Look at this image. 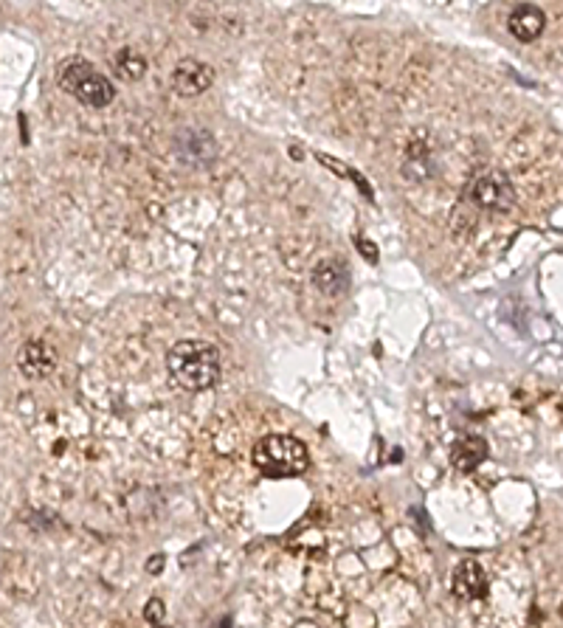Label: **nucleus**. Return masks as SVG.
Instances as JSON below:
<instances>
[{
    "label": "nucleus",
    "mask_w": 563,
    "mask_h": 628,
    "mask_svg": "<svg viewBox=\"0 0 563 628\" xmlns=\"http://www.w3.org/2000/svg\"><path fill=\"white\" fill-rule=\"evenodd\" d=\"M166 366L172 378L189 392L212 389L220 381V353L209 341H177L166 353Z\"/></svg>",
    "instance_id": "obj_1"
},
{
    "label": "nucleus",
    "mask_w": 563,
    "mask_h": 628,
    "mask_svg": "<svg viewBox=\"0 0 563 628\" xmlns=\"http://www.w3.org/2000/svg\"><path fill=\"white\" fill-rule=\"evenodd\" d=\"M251 460L262 476L287 479V476H299L307 471L310 454L302 440L287 437V434H268L254 445Z\"/></svg>",
    "instance_id": "obj_2"
},
{
    "label": "nucleus",
    "mask_w": 563,
    "mask_h": 628,
    "mask_svg": "<svg viewBox=\"0 0 563 628\" xmlns=\"http://www.w3.org/2000/svg\"><path fill=\"white\" fill-rule=\"evenodd\" d=\"M56 85L87 107H107L116 96L113 82L82 56H68L56 65Z\"/></svg>",
    "instance_id": "obj_3"
},
{
    "label": "nucleus",
    "mask_w": 563,
    "mask_h": 628,
    "mask_svg": "<svg viewBox=\"0 0 563 628\" xmlns=\"http://www.w3.org/2000/svg\"><path fill=\"white\" fill-rule=\"evenodd\" d=\"M470 201L485 212H510L516 204V189L510 178L498 169L479 173L470 184Z\"/></svg>",
    "instance_id": "obj_4"
},
{
    "label": "nucleus",
    "mask_w": 563,
    "mask_h": 628,
    "mask_svg": "<svg viewBox=\"0 0 563 628\" xmlns=\"http://www.w3.org/2000/svg\"><path fill=\"white\" fill-rule=\"evenodd\" d=\"M451 592L459 601L477 603L488 594V575L477 561H462L451 573Z\"/></svg>",
    "instance_id": "obj_5"
},
{
    "label": "nucleus",
    "mask_w": 563,
    "mask_h": 628,
    "mask_svg": "<svg viewBox=\"0 0 563 628\" xmlns=\"http://www.w3.org/2000/svg\"><path fill=\"white\" fill-rule=\"evenodd\" d=\"M215 82V71L200 60H181L172 74V85L181 96H200Z\"/></svg>",
    "instance_id": "obj_6"
},
{
    "label": "nucleus",
    "mask_w": 563,
    "mask_h": 628,
    "mask_svg": "<svg viewBox=\"0 0 563 628\" xmlns=\"http://www.w3.org/2000/svg\"><path fill=\"white\" fill-rule=\"evenodd\" d=\"M54 366H56V355H54V350L45 344V341H28V344L17 355V369L32 381L51 375Z\"/></svg>",
    "instance_id": "obj_7"
},
{
    "label": "nucleus",
    "mask_w": 563,
    "mask_h": 628,
    "mask_svg": "<svg viewBox=\"0 0 563 628\" xmlns=\"http://www.w3.org/2000/svg\"><path fill=\"white\" fill-rule=\"evenodd\" d=\"M508 28H510V35L521 43H532V40H538L544 35V28H547V15L536 6V4H521L513 9L510 20H508Z\"/></svg>",
    "instance_id": "obj_8"
},
{
    "label": "nucleus",
    "mask_w": 563,
    "mask_h": 628,
    "mask_svg": "<svg viewBox=\"0 0 563 628\" xmlns=\"http://www.w3.org/2000/svg\"><path fill=\"white\" fill-rule=\"evenodd\" d=\"M313 284L324 296H341L349 288V274L341 260H324L313 268Z\"/></svg>",
    "instance_id": "obj_9"
},
{
    "label": "nucleus",
    "mask_w": 563,
    "mask_h": 628,
    "mask_svg": "<svg viewBox=\"0 0 563 628\" xmlns=\"http://www.w3.org/2000/svg\"><path fill=\"white\" fill-rule=\"evenodd\" d=\"M488 460V443L482 437H465L451 448V465L462 473H473Z\"/></svg>",
    "instance_id": "obj_10"
},
{
    "label": "nucleus",
    "mask_w": 563,
    "mask_h": 628,
    "mask_svg": "<svg viewBox=\"0 0 563 628\" xmlns=\"http://www.w3.org/2000/svg\"><path fill=\"white\" fill-rule=\"evenodd\" d=\"M144 71H146L144 56H138L133 48H125V51L116 54V76H122V79H141Z\"/></svg>",
    "instance_id": "obj_11"
},
{
    "label": "nucleus",
    "mask_w": 563,
    "mask_h": 628,
    "mask_svg": "<svg viewBox=\"0 0 563 628\" xmlns=\"http://www.w3.org/2000/svg\"><path fill=\"white\" fill-rule=\"evenodd\" d=\"M164 601H158V597H153L150 603L144 606V617H146V623H161L164 620Z\"/></svg>",
    "instance_id": "obj_12"
},
{
    "label": "nucleus",
    "mask_w": 563,
    "mask_h": 628,
    "mask_svg": "<svg viewBox=\"0 0 563 628\" xmlns=\"http://www.w3.org/2000/svg\"><path fill=\"white\" fill-rule=\"evenodd\" d=\"M355 243H358V251L364 254V260L377 263V248H375V243H369V240H364V237H358Z\"/></svg>",
    "instance_id": "obj_13"
},
{
    "label": "nucleus",
    "mask_w": 563,
    "mask_h": 628,
    "mask_svg": "<svg viewBox=\"0 0 563 628\" xmlns=\"http://www.w3.org/2000/svg\"><path fill=\"white\" fill-rule=\"evenodd\" d=\"M161 563H164V558H161V555H156V558L150 561V573H161Z\"/></svg>",
    "instance_id": "obj_14"
}]
</instances>
